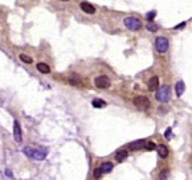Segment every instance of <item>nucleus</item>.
Wrapping results in <instances>:
<instances>
[{
  "label": "nucleus",
  "mask_w": 192,
  "mask_h": 180,
  "mask_svg": "<svg viewBox=\"0 0 192 180\" xmlns=\"http://www.w3.org/2000/svg\"><path fill=\"white\" fill-rule=\"evenodd\" d=\"M37 70L40 72V73L46 74V73H49V72H50V68L48 66L45 62H39L37 64Z\"/></svg>",
  "instance_id": "obj_14"
},
{
  "label": "nucleus",
  "mask_w": 192,
  "mask_h": 180,
  "mask_svg": "<svg viewBox=\"0 0 192 180\" xmlns=\"http://www.w3.org/2000/svg\"><path fill=\"white\" fill-rule=\"evenodd\" d=\"M146 28H147V31H149V32H157V31H158V25H155V24H151V23L147 24Z\"/></svg>",
  "instance_id": "obj_19"
},
{
  "label": "nucleus",
  "mask_w": 192,
  "mask_h": 180,
  "mask_svg": "<svg viewBox=\"0 0 192 180\" xmlns=\"http://www.w3.org/2000/svg\"><path fill=\"white\" fill-rule=\"evenodd\" d=\"M129 156V152H127L126 150H119L115 152V159H117L118 162H122V160H125V159Z\"/></svg>",
  "instance_id": "obj_12"
},
{
  "label": "nucleus",
  "mask_w": 192,
  "mask_h": 180,
  "mask_svg": "<svg viewBox=\"0 0 192 180\" xmlns=\"http://www.w3.org/2000/svg\"><path fill=\"white\" fill-rule=\"evenodd\" d=\"M155 48H157L159 53H166L167 49H168V40L163 37V36H159L155 40Z\"/></svg>",
  "instance_id": "obj_5"
},
{
  "label": "nucleus",
  "mask_w": 192,
  "mask_h": 180,
  "mask_svg": "<svg viewBox=\"0 0 192 180\" xmlns=\"http://www.w3.org/2000/svg\"><path fill=\"white\" fill-rule=\"evenodd\" d=\"M157 145H155L154 142H146V146H145V149L147 151H153V150H157Z\"/></svg>",
  "instance_id": "obj_18"
},
{
  "label": "nucleus",
  "mask_w": 192,
  "mask_h": 180,
  "mask_svg": "<svg viewBox=\"0 0 192 180\" xmlns=\"http://www.w3.org/2000/svg\"><path fill=\"white\" fill-rule=\"evenodd\" d=\"M19 57H20V60H21L23 62H25V64H32V62H33L32 57H29V56H27V54H20Z\"/></svg>",
  "instance_id": "obj_17"
},
{
  "label": "nucleus",
  "mask_w": 192,
  "mask_h": 180,
  "mask_svg": "<svg viewBox=\"0 0 192 180\" xmlns=\"http://www.w3.org/2000/svg\"><path fill=\"white\" fill-rule=\"evenodd\" d=\"M183 27H186V23H184V21H183L182 24H179V25L175 27V29H180V28H183Z\"/></svg>",
  "instance_id": "obj_24"
},
{
  "label": "nucleus",
  "mask_w": 192,
  "mask_h": 180,
  "mask_svg": "<svg viewBox=\"0 0 192 180\" xmlns=\"http://www.w3.org/2000/svg\"><path fill=\"white\" fill-rule=\"evenodd\" d=\"M164 137H166V139H171V138H170V137H171V129H167Z\"/></svg>",
  "instance_id": "obj_23"
},
{
  "label": "nucleus",
  "mask_w": 192,
  "mask_h": 180,
  "mask_svg": "<svg viewBox=\"0 0 192 180\" xmlns=\"http://www.w3.org/2000/svg\"><path fill=\"white\" fill-rule=\"evenodd\" d=\"M101 170H102L103 174H109L110 171L113 170V163H110V162L102 163V164H101Z\"/></svg>",
  "instance_id": "obj_16"
},
{
  "label": "nucleus",
  "mask_w": 192,
  "mask_h": 180,
  "mask_svg": "<svg viewBox=\"0 0 192 180\" xmlns=\"http://www.w3.org/2000/svg\"><path fill=\"white\" fill-rule=\"evenodd\" d=\"M102 174H103V172H102L101 167H99V168H95V170H94V172H93V175H94V178H95V179L101 178V175H102Z\"/></svg>",
  "instance_id": "obj_21"
},
{
  "label": "nucleus",
  "mask_w": 192,
  "mask_h": 180,
  "mask_svg": "<svg viewBox=\"0 0 192 180\" xmlns=\"http://www.w3.org/2000/svg\"><path fill=\"white\" fill-rule=\"evenodd\" d=\"M155 98H157L159 102H162V103L168 102L170 98H171V90H170V87L168 86L159 87V89L157 90V95H155Z\"/></svg>",
  "instance_id": "obj_2"
},
{
  "label": "nucleus",
  "mask_w": 192,
  "mask_h": 180,
  "mask_svg": "<svg viewBox=\"0 0 192 180\" xmlns=\"http://www.w3.org/2000/svg\"><path fill=\"white\" fill-rule=\"evenodd\" d=\"M61 2H68V0H61Z\"/></svg>",
  "instance_id": "obj_26"
},
{
  "label": "nucleus",
  "mask_w": 192,
  "mask_h": 180,
  "mask_svg": "<svg viewBox=\"0 0 192 180\" xmlns=\"http://www.w3.org/2000/svg\"><path fill=\"white\" fill-rule=\"evenodd\" d=\"M91 105H93L95 109H102V107L106 106V102L103 101V99H99V98H95L93 99V102H91Z\"/></svg>",
  "instance_id": "obj_15"
},
{
  "label": "nucleus",
  "mask_w": 192,
  "mask_h": 180,
  "mask_svg": "<svg viewBox=\"0 0 192 180\" xmlns=\"http://www.w3.org/2000/svg\"><path fill=\"white\" fill-rule=\"evenodd\" d=\"M6 175H7V176H12V172H11L9 170H7V171H6Z\"/></svg>",
  "instance_id": "obj_25"
},
{
  "label": "nucleus",
  "mask_w": 192,
  "mask_h": 180,
  "mask_svg": "<svg viewBox=\"0 0 192 180\" xmlns=\"http://www.w3.org/2000/svg\"><path fill=\"white\" fill-rule=\"evenodd\" d=\"M159 78L158 77H153V78H150V81H149V90L150 91H155V90H158L159 89Z\"/></svg>",
  "instance_id": "obj_9"
},
{
  "label": "nucleus",
  "mask_w": 192,
  "mask_h": 180,
  "mask_svg": "<svg viewBox=\"0 0 192 180\" xmlns=\"http://www.w3.org/2000/svg\"><path fill=\"white\" fill-rule=\"evenodd\" d=\"M123 23H125V25L127 29L130 31H139L142 29V23L141 20L134 17V16H129V17H126L125 20H123Z\"/></svg>",
  "instance_id": "obj_3"
},
{
  "label": "nucleus",
  "mask_w": 192,
  "mask_h": 180,
  "mask_svg": "<svg viewBox=\"0 0 192 180\" xmlns=\"http://www.w3.org/2000/svg\"><path fill=\"white\" fill-rule=\"evenodd\" d=\"M167 175H168V171H164V172H163V171H162V172H161V180H164L166 178H167Z\"/></svg>",
  "instance_id": "obj_22"
},
{
  "label": "nucleus",
  "mask_w": 192,
  "mask_h": 180,
  "mask_svg": "<svg viewBox=\"0 0 192 180\" xmlns=\"http://www.w3.org/2000/svg\"><path fill=\"white\" fill-rule=\"evenodd\" d=\"M155 16H157V11H151V12H149V13L146 15V19L149 20V21H153Z\"/></svg>",
  "instance_id": "obj_20"
},
{
  "label": "nucleus",
  "mask_w": 192,
  "mask_h": 180,
  "mask_svg": "<svg viewBox=\"0 0 192 180\" xmlns=\"http://www.w3.org/2000/svg\"><path fill=\"white\" fill-rule=\"evenodd\" d=\"M134 105L141 110H147L151 106V102H150L149 98L145 97V95H138V97L134 98Z\"/></svg>",
  "instance_id": "obj_4"
},
{
  "label": "nucleus",
  "mask_w": 192,
  "mask_h": 180,
  "mask_svg": "<svg viewBox=\"0 0 192 180\" xmlns=\"http://www.w3.org/2000/svg\"><path fill=\"white\" fill-rule=\"evenodd\" d=\"M145 146H146V142L143 141V139H139V141H135V142H131L130 143V149L134 150V151L141 150L142 147H145Z\"/></svg>",
  "instance_id": "obj_10"
},
{
  "label": "nucleus",
  "mask_w": 192,
  "mask_h": 180,
  "mask_svg": "<svg viewBox=\"0 0 192 180\" xmlns=\"http://www.w3.org/2000/svg\"><path fill=\"white\" fill-rule=\"evenodd\" d=\"M184 82L183 81H178L175 85V91H176V97H182V94L184 93Z\"/></svg>",
  "instance_id": "obj_11"
},
{
  "label": "nucleus",
  "mask_w": 192,
  "mask_h": 180,
  "mask_svg": "<svg viewBox=\"0 0 192 180\" xmlns=\"http://www.w3.org/2000/svg\"><path fill=\"white\" fill-rule=\"evenodd\" d=\"M79 7H81V9L85 12V13H89V15H94L95 13V8L91 6V4L87 3V2H82L81 4H79Z\"/></svg>",
  "instance_id": "obj_8"
},
{
  "label": "nucleus",
  "mask_w": 192,
  "mask_h": 180,
  "mask_svg": "<svg viewBox=\"0 0 192 180\" xmlns=\"http://www.w3.org/2000/svg\"><path fill=\"white\" fill-rule=\"evenodd\" d=\"M23 152L25 156H28L29 159H33V160H44L48 155V149L42 146H37V147H24Z\"/></svg>",
  "instance_id": "obj_1"
},
{
  "label": "nucleus",
  "mask_w": 192,
  "mask_h": 180,
  "mask_svg": "<svg viewBox=\"0 0 192 180\" xmlns=\"http://www.w3.org/2000/svg\"><path fill=\"white\" fill-rule=\"evenodd\" d=\"M94 85L99 87V89H106V87L110 86V79L106 75H98L94 79Z\"/></svg>",
  "instance_id": "obj_6"
},
{
  "label": "nucleus",
  "mask_w": 192,
  "mask_h": 180,
  "mask_svg": "<svg viewBox=\"0 0 192 180\" xmlns=\"http://www.w3.org/2000/svg\"><path fill=\"white\" fill-rule=\"evenodd\" d=\"M13 138L17 143H21V141H23V131H21V127H20V123L17 121L13 122Z\"/></svg>",
  "instance_id": "obj_7"
},
{
  "label": "nucleus",
  "mask_w": 192,
  "mask_h": 180,
  "mask_svg": "<svg viewBox=\"0 0 192 180\" xmlns=\"http://www.w3.org/2000/svg\"><path fill=\"white\" fill-rule=\"evenodd\" d=\"M157 150H158V154H159V156L161 158H167V155H168V149H167L166 146L159 145L157 147Z\"/></svg>",
  "instance_id": "obj_13"
}]
</instances>
